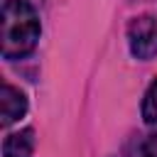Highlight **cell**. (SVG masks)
<instances>
[{
    "label": "cell",
    "instance_id": "6da1fadb",
    "mask_svg": "<svg viewBox=\"0 0 157 157\" xmlns=\"http://www.w3.org/2000/svg\"><path fill=\"white\" fill-rule=\"evenodd\" d=\"M39 15L27 0L2 2V59L15 61L34 52L39 42Z\"/></svg>",
    "mask_w": 157,
    "mask_h": 157
},
{
    "label": "cell",
    "instance_id": "3957f363",
    "mask_svg": "<svg viewBox=\"0 0 157 157\" xmlns=\"http://www.w3.org/2000/svg\"><path fill=\"white\" fill-rule=\"evenodd\" d=\"M25 113H27V98H25V93L20 88L10 86V83H2V88H0V118H2L0 123H2V128L12 125Z\"/></svg>",
    "mask_w": 157,
    "mask_h": 157
},
{
    "label": "cell",
    "instance_id": "7a4b0ae2",
    "mask_svg": "<svg viewBox=\"0 0 157 157\" xmlns=\"http://www.w3.org/2000/svg\"><path fill=\"white\" fill-rule=\"evenodd\" d=\"M130 54L137 61H150L157 56V20L152 15H140L128 25Z\"/></svg>",
    "mask_w": 157,
    "mask_h": 157
},
{
    "label": "cell",
    "instance_id": "8992f818",
    "mask_svg": "<svg viewBox=\"0 0 157 157\" xmlns=\"http://www.w3.org/2000/svg\"><path fill=\"white\" fill-rule=\"evenodd\" d=\"M142 120L152 132H157V78L147 86L142 96Z\"/></svg>",
    "mask_w": 157,
    "mask_h": 157
},
{
    "label": "cell",
    "instance_id": "277c9868",
    "mask_svg": "<svg viewBox=\"0 0 157 157\" xmlns=\"http://www.w3.org/2000/svg\"><path fill=\"white\" fill-rule=\"evenodd\" d=\"M34 155V130L25 128L12 132L2 142V157H32Z\"/></svg>",
    "mask_w": 157,
    "mask_h": 157
},
{
    "label": "cell",
    "instance_id": "5b68a950",
    "mask_svg": "<svg viewBox=\"0 0 157 157\" xmlns=\"http://www.w3.org/2000/svg\"><path fill=\"white\" fill-rule=\"evenodd\" d=\"M125 157H157V132L132 135L125 145Z\"/></svg>",
    "mask_w": 157,
    "mask_h": 157
}]
</instances>
